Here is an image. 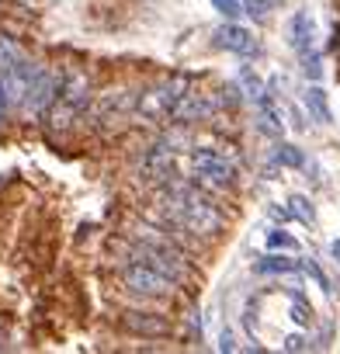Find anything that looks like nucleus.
Returning <instances> with one entry per match:
<instances>
[{
  "label": "nucleus",
  "instance_id": "15",
  "mask_svg": "<svg viewBox=\"0 0 340 354\" xmlns=\"http://www.w3.org/2000/svg\"><path fill=\"white\" fill-rule=\"evenodd\" d=\"M274 160L281 167H305V153L299 146H292V142H278L274 146Z\"/></svg>",
  "mask_w": 340,
  "mask_h": 354
},
{
  "label": "nucleus",
  "instance_id": "1",
  "mask_svg": "<svg viewBox=\"0 0 340 354\" xmlns=\"http://www.w3.org/2000/svg\"><path fill=\"white\" fill-rule=\"evenodd\" d=\"M160 209L170 223H178L181 230L195 233V236H216L223 230V212L195 188L188 185H170L160 195Z\"/></svg>",
  "mask_w": 340,
  "mask_h": 354
},
{
  "label": "nucleus",
  "instance_id": "17",
  "mask_svg": "<svg viewBox=\"0 0 340 354\" xmlns=\"http://www.w3.org/2000/svg\"><path fill=\"white\" fill-rule=\"evenodd\" d=\"M25 56V49L11 39V35H0V70H8L11 63H18Z\"/></svg>",
  "mask_w": 340,
  "mask_h": 354
},
{
  "label": "nucleus",
  "instance_id": "20",
  "mask_svg": "<svg viewBox=\"0 0 340 354\" xmlns=\"http://www.w3.org/2000/svg\"><path fill=\"white\" fill-rule=\"evenodd\" d=\"M267 247L271 250H299V240L288 236V233H281V230H271L267 233Z\"/></svg>",
  "mask_w": 340,
  "mask_h": 354
},
{
  "label": "nucleus",
  "instance_id": "16",
  "mask_svg": "<svg viewBox=\"0 0 340 354\" xmlns=\"http://www.w3.org/2000/svg\"><path fill=\"white\" fill-rule=\"evenodd\" d=\"M236 84H243V91H247V101H261V94H264V84H261V77L250 70V66H243L240 70V77H236Z\"/></svg>",
  "mask_w": 340,
  "mask_h": 354
},
{
  "label": "nucleus",
  "instance_id": "4",
  "mask_svg": "<svg viewBox=\"0 0 340 354\" xmlns=\"http://www.w3.org/2000/svg\"><path fill=\"white\" fill-rule=\"evenodd\" d=\"M188 87H191L188 77H170V80L156 84L153 91H146V94L139 97V111H142L146 118H167L170 108L178 104V97H181Z\"/></svg>",
  "mask_w": 340,
  "mask_h": 354
},
{
  "label": "nucleus",
  "instance_id": "18",
  "mask_svg": "<svg viewBox=\"0 0 340 354\" xmlns=\"http://www.w3.org/2000/svg\"><path fill=\"white\" fill-rule=\"evenodd\" d=\"M299 59H302V73L316 84V80L323 77V59H319V53H316V49H305V53H299Z\"/></svg>",
  "mask_w": 340,
  "mask_h": 354
},
{
  "label": "nucleus",
  "instance_id": "2",
  "mask_svg": "<svg viewBox=\"0 0 340 354\" xmlns=\"http://www.w3.org/2000/svg\"><path fill=\"white\" fill-rule=\"evenodd\" d=\"M87 101H91V80L84 73H70L66 80H59V91L49 104V125L53 129H70L84 111H87Z\"/></svg>",
  "mask_w": 340,
  "mask_h": 354
},
{
  "label": "nucleus",
  "instance_id": "19",
  "mask_svg": "<svg viewBox=\"0 0 340 354\" xmlns=\"http://www.w3.org/2000/svg\"><path fill=\"white\" fill-rule=\"evenodd\" d=\"M299 268H302V271H305V274H309V278H312V281H316V288H323V292H326V295H330V292H333V288H330V278H326V274H323V268H319V264H316V261H312V257H309V261H302V264H299Z\"/></svg>",
  "mask_w": 340,
  "mask_h": 354
},
{
  "label": "nucleus",
  "instance_id": "8",
  "mask_svg": "<svg viewBox=\"0 0 340 354\" xmlns=\"http://www.w3.org/2000/svg\"><path fill=\"white\" fill-rule=\"evenodd\" d=\"M122 326H125L129 333H135V337H146V340H163V337H170V323H167V316H160V313L129 309V313L122 316Z\"/></svg>",
  "mask_w": 340,
  "mask_h": 354
},
{
  "label": "nucleus",
  "instance_id": "24",
  "mask_svg": "<svg viewBox=\"0 0 340 354\" xmlns=\"http://www.w3.org/2000/svg\"><path fill=\"white\" fill-rule=\"evenodd\" d=\"M309 344H305V337H299V333H292V337H285V351H305Z\"/></svg>",
  "mask_w": 340,
  "mask_h": 354
},
{
  "label": "nucleus",
  "instance_id": "13",
  "mask_svg": "<svg viewBox=\"0 0 340 354\" xmlns=\"http://www.w3.org/2000/svg\"><path fill=\"white\" fill-rule=\"evenodd\" d=\"M292 271H299V261H292V257L271 254V257L254 261V274H292Z\"/></svg>",
  "mask_w": 340,
  "mask_h": 354
},
{
  "label": "nucleus",
  "instance_id": "7",
  "mask_svg": "<svg viewBox=\"0 0 340 354\" xmlns=\"http://www.w3.org/2000/svg\"><path fill=\"white\" fill-rule=\"evenodd\" d=\"M191 170L195 177H202V181H216V185H233L236 177V167L219 153V149H195L191 153Z\"/></svg>",
  "mask_w": 340,
  "mask_h": 354
},
{
  "label": "nucleus",
  "instance_id": "5",
  "mask_svg": "<svg viewBox=\"0 0 340 354\" xmlns=\"http://www.w3.org/2000/svg\"><path fill=\"white\" fill-rule=\"evenodd\" d=\"M56 91H59V73L49 70V66H39L32 84H28V91H25V97H21V111L32 115V118H42L49 111Z\"/></svg>",
  "mask_w": 340,
  "mask_h": 354
},
{
  "label": "nucleus",
  "instance_id": "6",
  "mask_svg": "<svg viewBox=\"0 0 340 354\" xmlns=\"http://www.w3.org/2000/svg\"><path fill=\"white\" fill-rule=\"evenodd\" d=\"M170 177H174V146H170V142L146 146L142 163H139V181H149V185H167Z\"/></svg>",
  "mask_w": 340,
  "mask_h": 354
},
{
  "label": "nucleus",
  "instance_id": "14",
  "mask_svg": "<svg viewBox=\"0 0 340 354\" xmlns=\"http://www.w3.org/2000/svg\"><path fill=\"white\" fill-rule=\"evenodd\" d=\"M288 212H292L299 223L316 226V209H312V202H309L305 195H292V198H288Z\"/></svg>",
  "mask_w": 340,
  "mask_h": 354
},
{
  "label": "nucleus",
  "instance_id": "25",
  "mask_svg": "<svg viewBox=\"0 0 340 354\" xmlns=\"http://www.w3.org/2000/svg\"><path fill=\"white\" fill-rule=\"evenodd\" d=\"M11 111V101H8V91H4V80H0V122H4V115Z\"/></svg>",
  "mask_w": 340,
  "mask_h": 354
},
{
  "label": "nucleus",
  "instance_id": "23",
  "mask_svg": "<svg viewBox=\"0 0 340 354\" xmlns=\"http://www.w3.org/2000/svg\"><path fill=\"white\" fill-rule=\"evenodd\" d=\"M292 319H295L299 326H309V323H312V309H309L302 299H295V306H292Z\"/></svg>",
  "mask_w": 340,
  "mask_h": 354
},
{
  "label": "nucleus",
  "instance_id": "11",
  "mask_svg": "<svg viewBox=\"0 0 340 354\" xmlns=\"http://www.w3.org/2000/svg\"><path fill=\"white\" fill-rule=\"evenodd\" d=\"M312 39H316V21L309 11H295L285 25V42L295 49V53H305L312 49Z\"/></svg>",
  "mask_w": 340,
  "mask_h": 354
},
{
  "label": "nucleus",
  "instance_id": "10",
  "mask_svg": "<svg viewBox=\"0 0 340 354\" xmlns=\"http://www.w3.org/2000/svg\"><path fill=\"white\" fill-rule=\"evenodd\" d=\"M209 115H212V101H209L205 94H198V91L188 87V91L178 97V104L170 108L167 118H174V122H185V125H188V122H205Z\"/></svg>",
  "mask_w": 340,
  "mask_h": 354
},
{
  "label": "nucleus",
  "instance_id": "12",
  "mask_svg": "<svg viewBox=\"0 0 340 354\" xmlns=\"http://www.w3.org/2000/svg\"><path fill=\"white\" fill-rule=\"evenodd\" d=\"M302 104H305V111H309L319 125H330V122H333V111H330V101H326V91H323V87L312 84V87L305 91Z\"/></svg>",
  "mask_w": 340,
  "mask_h": 354
},
{
  "label": "nucleus",
  "instance_id": "3",
  "mask_svg": "<svg viewBox=\"0 0 340 354\" xmlns=\"http://www.w3.org/2000/svg\"><path fill=\"white\" fill-rule=\"evenodd\" d=\"M122 281H125V288H129L132 295H146V299L170 295V288H174V281H170V278H163L160 271H153L149 264H142V261H135V257L122 268Z\"/></svg>",
  "mask_w": 340,
  "mask_h": 354
},
{
  "label": "nucleus",
  "instance_id": "27",
  "mask_svg": "<svg viewBox=\"0 0 340 354\" xmlns=\"http://www.w3.org/2000/svg\"><path fill=\"white\" fill-rule=\"evenodd\" d=\"M330 254H333V261L340 264V240H333V243H330Z\"/></svg>",
  "mask_w": 340,
  "mask_h": 354
},
{
  "label": "nucleus",
  "instance_id": "26",
  "mask_svg": "<svg viewBox=\"0 0 340 354\" xmlns=\"http://www.w3.org/2000/svg\"><path fill=\"white\" fill-rule=\"evenodd\" d=\"M219 347H223V351H236V344H233V333H229V330H223V337H219Z\"/></svg>",
  "mask_w": 340,
  "mask_h": 354
},
{
  "label": "nucleus",
  "instance_id": "21",
  "mask_svg": "<svg viewBox=\"0 0 340 354\" xmlns=\"http://www.w3.org/2000/svg\"><path fill=\"white\" fill-rule=\"evenodd\" d=\"M212 8H216L226 21H236V18L243 15V4H240V0H212Z\"/></svg>",
  "mask_w": 340,
  "mask_h": 354
},
{
  "label": "nucleus",
  "instance_id": "9",
  "mask_svg": "<svg viewBox=\"0 0 340 354\" xmlns=\"http://www.w3.org/2000/svg\"><path fill=\"white\" fill-rule=\"evenodd\" d=\"M212 39H216V49H226V53H240V56H257V53H261L254 32H247V28L236 25V21L223 25Z\"/></svg>",
  "mask_w": 340,
  "mask_h": 354
},
{
  "label": "nucleus",
  "instance_id": "22",
  "mask_svg": "<svg viewBox=\"0 0 340 354\" xmlns=\"http://www.w3.org/2000/svg\"><path fill=\"white\" fill-rule=\"evenodd\" d=\"M271 4H274V0H243V15H250V18L264 21V18H267V11H271Z\"/></svg>",
  "mask_w": 340,
  "mask_h": 354
}]
</instances>
